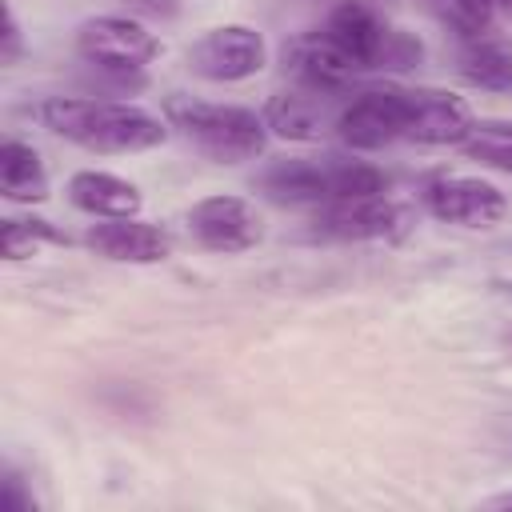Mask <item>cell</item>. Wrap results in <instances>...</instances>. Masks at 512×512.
Masks as SVG:
<instances>
[{
    "label": "cell",
    "mask_w": 512,
    "mask_h": 512,
    "mask_svg": "<svg viewBox=\"0 0 512 512\" xmlns=\"http://www.w3.org/2000/svg\"><path fill=\"white\" fill-rule=\"evenodd\" d=\"M36 120L68 144L104 156H132L160 148L168 140V120L128 104V100H92V96H48L36 108Z\"/></svg>",
    "instance_id": "6da1fadb"
},
{
    "label": "cell",
    "mask_w": 512,
    "mask_h": 512,
    "mask_svg": "<svg viewBox=\"0 0 512 512\" xmlns=\"http://www.w3.org/2000/svg\"><path fill=\"white\" fill-rule=\"evenodd\" d=\"M164 120L176 136H184L200 156L216 164L256 160L272 136L264 124V112L244 108V104H216V100H200L184 92L164 96Z\"/></svg>",
    "instance_id": "7a4b0ae2"
},
{
    "label": "cell",
    "mask_w": 512,
    "mask_h": 512,
    "mask_svg": "<svg viewBox=\"0 0 512 512\" xmlns=\"http://www.w3.org/2000/svg\"><path fill=\"white\" fill-rule=\"evenodd\" d=\"M260 192L276 204H332L348 196H372L384 192V172L364 160H284L260 172Z\"/></svg>",
    "instance_id": "3957f363"
},
{
    "label": "cell",
    "mask_w": 512,
    "mask_h": 512,
    "mask_svg": "<svg viewBox=\"0 0 512 512\" xmlns=\"http://www.w3.org/2000/svg\"><path fill=\"white\" fill-rule=\"evenodd\" d=\"M324 32L360 64V72H372V68H412L424 48L420 40H412L408 32H396L388 28L368 4L360 0H340L328 20H324Z\"/></svg>",
    "instance_id": "277c9868"
},
{
    "label": "cell",
    "mask_w": 512,
    "mask_h": 512,
    "mask_svg": "<svg viewBox=\"0 0 512 512\" xmlns=\"http://www.w3.org/2000/svg\"><path fill=\"white\" fill-rule=\"evenodd\" d=\"M76 52L100 68V72H140L148 68L164 44L156 32H148L136 16H116V12H104V16H88L80 28H76Z\"/></svg>",
    "instance_id": "5b68a950"
},
{
    "label": "cell",
    "mask_w": 512,
    "mask_h": 512,
    "mask_svg": "<svg viewBox=\"0 0 512 512\" xmlns=\"http://www.w3.org/2000/svg\"><path fill=\"white\" fill-rule=\"evenodd\" d=\"M268 64V44L252 24H220L208 28L192 48H188V68L200 80L212 84H240L264 72Z\"/></svg>",
    "instance_id": "8992f818"
},
{
    "label": "cell",
    "mask_w": 512,
    "mask_h": 512,
    "mask_svg": "<svg viewBox=\"0 0 512 512\" xmlns=\"http://www.w3.org/2000/svg\"><path fill=\"white\" fill-rule=\"evenodd\" d=\"M188 232L200 248L220 252V256H236V252H252L264 240V216L252 200L232 196V192H216V196H204L188 208Z\"/></svg>",
    "instance_id": "52a82bcc"
},
{
    "label": "cell",
    "mask_w": 512,
    "mask_h": 512,
    "mask_svg": "<svg viewBox=\"0 0 512 512\" xmlns=\"http://www.w3.org/2000/svg\"><path fill=\"white\" fill-rule=\"evenodd\" d=\"M408 88H368L336 112V136L356 152H376L404 140Z\"/></svg>",
    "instance_id": "ba28073f"
},
{
    "label": "cell",
    "mask_w": 512,
    "mask_h": 512,
    "mask_svg": "<svg viewBox=\"0 0 512 512\" xmlns=\"http://www.w3.org/2000/svg\"><path fill=\"white\" fill-rule=\"evenodd\" d=\"M420 200L428 216L456 228H496L508 216V196L480 176H432Z\"/></svg>",
    "instance_id": "9c48e42d"
},
{
    "label": "cell",
    "mask_w": 512,
    "mask_h": 512,
    "mask_svg": "<svg viewBox=\"0 0 512 512\" xmlns=\"http://www.w3.org/2000/svg\"><path fill=\"white\" fill-rule=\"evenodd\" d=\"M400 228H404V208L384 192L332 200V204H320L312 212V232L324 240H344V244L388 240Z\"/></svg>",
    "instance_id": "30bf717a"
},
{
    "label": "cell",
    "mask_w": 512,
    "mask_h": 512,
    "mask_svg": "<svg viewBox=\"0 0 512 512\" xmlns=\"http://www.w3.org/2000/svg\"><path fill=\"white\" fill-rule=\"evenodd\" d=\"M284 68L300 80V88H312V92H340L356 80L360 64L320 28V32H304V36H292L284 44Z\"/></svg>",
    "instance_id": "8fae6325"
},
{
    "label": "cell",
    "mask_w": 512,
    "mask_h": 512,
    "mask_svg": "<svg viewBox=\"0 0 512 512\" xmlns=\"http://www.w3.org/2000/svg\"><path fill=\"white\" fill-rule=\"evenodd\" d=\"M476 128L464 96L448 88H408V128L404 140L416 144H464Z\"/></svg>",
    "instance_id": "7c38bea8"
},
{
    "label": "cell",
    "mask_w": 512,
    "mask_h": 512,
    "mask_svg": "<svg viewBox=\"0 0 512 512\" xmlns=\"http://www.w3.org/2000/svg\"><path fill=\"white\" fill-rule=\"evenodd\" d=\"M84 244L116 264H160L172 256V236L140 216H112L84 232Z\"/></svg>",
    "instance_id": "4fadbf2b"
},
{
    "label": "cell",
    "mask_w": 512,
    "mask_h": 512,
    "mask_svg": "<svg viewBox=\"0 0 512 512\" xmlns=\"http://www.w3.org/2000/svg\"><path fill=\"white\" fill-rule=\"evenodd\" d=\"M68 204L88 212L92 220H112V216H140L144 196L132 180L104 172V168H80L68 176Z\"/></svg>",
    "instance_id": "5bb4252c"
},
{
    "label": "cell",
    "mask_w": 512,
    "mask_h": 512,
    "mask_svg": "<svg viewBox=\"0 0 512 512\" xmlns=\"http://www.w3.org/2000/svg\"><path fill=\"white\" fill-rule=\"evenodd\" d=\"M316 96H324V92H312V88H304V92H276L264 104L268 132L280 136V140H320L328 128H336V120L324 116Z\"/></svg>",
    "instance_id": "9a60e30c"
},
{
    "label": "cell",
    "mask_w": 512,
    "mask_h": 512,
    "mask_svg": "<svg viewBox=\"0 0 512 512\" xmlns=\"http://www.w3.org/2000/svg\"><path fill=\"white\" fill-rule=\"evenodd\" d=\"M456 68L460 76L472 84V88H484V92H512V40L504 36H468L460 44V56H456Z\"/></svg>",
    "instance_id": "2e32d148"
},
{
    "label": "cell",
    "mask_w": 512,
    "mask_h": 512,
    "mask_svg": "<svg viewBox=\"0 0 512 512\" xmlns=\"http://www.w3.org/2000/svg\"><path fill=\"white\" fill-rule=\"evenodd\" d=\"M0 192L12 204H40L48 200L52 184H48V168L40 160V152L24 140H4L0 148Z\"/></svg>",
    "instance_id": "e0dca14e"
},
{
    "label": "cell",
    "mask_w": 512,
    "mask_h": 512,
    "mask_svg": "<svg viewBox=\"0 0 512 512\" xmlns=\"http://www.w3.org/2000/svg\"><path fill=\"white\" fill-rule=\"evenodd\" d=\"M44 244H64V232L52 220H36V216H8L0 228V248L8 260H24L36 256Z\"/></svg>",
    "instance_id": "ac0fdd59"
},
{
    "label": "cell",
    "mask_w": 512,
    "mask_h": 512,
    "mask_svg": "<svg viewBox=\"0 0 512 512\" xmlns=\"http://www.w3.org/2000/svg\"><path fill=\"white\" fill-rule=\"evenodd\" d=\"M464 152L496 172H512V124H500V120L476 124L464 140Z\"/></svg>",
    "instance_id": "d6986e66"
},
{
    "label": "cell",
    "mask_w": 512,
    "mask_h": 512,
    "mask_svg": "<svg viewBox=\"0 0 512 512\" xmlns=\"http://www.w3.org/2000/svg\"><path fill=\"white\" fill-rule=\"evenodd\" d=\"M496 4H504V0H436V12H440V20L448 28H456L468 40V36L492 32Z\"/></svg>",
    "instance_id": "ffe728a7"
},
{
    "label": "cell",
    "mask_w": 512,
    "mask_h": 512,
    "mask_svg": "<svg viewBox=\"0 0 512 512\" xmlns=\"http://www.w3.org/2000/svg\"><path fill=\"white\" fill-rule=\"evenodd\" d=\"M0 508L4 512H32L36 508V500L24 492V484H20V476L8 468L4 472V480H0Z\"/></svg>",
    "instance_id": "44dd1931"
},
{
    "label": "cell",
    "mask_w": 512,
    "mask_h": 512,
    "mask_svg": "<svg viewBox=\"0 0 512 512\" xmlns=\"http://www.w3.org/2000/svg\"><path fill=\"white\" fill-rule=\"evenodd\" d=\"M24 56V32H20V20L12 8H4V48H0V60L4 64H16Z\"/></svg>",
    "instance_id": "7402d4cb"
},
{
    "label": "cell",
    "mask_w": 512,
    "mask_h": 512,
    "mask_svg": "<svg viewBox=\"0 0 512 512\" xmlns=\"http://www.w3.org/2000/svg\"><path fill=\"white\" fill-rule=\"evenodd\" d=\"M136 12H144V16H176L180 12V0H128Z\"/></svg>",
    "instance_id": "603a6c76"
},
{
    "label": "cell",
    "mask_w": 512,
    "mask_h": 512,
    "mask_svg": "<svg viewBox=\"0 0 512 512\" xmlns=\"http://www.w3.org/2000/svg\"><path fill=\"white\" fill-rule=\"evenodd\" d=\"M480 508H512V488L508 492H496V496H484Z\"/></svg>",
    "instance_id": "cb8c5ba5"
}]
</instances>
